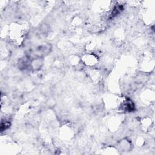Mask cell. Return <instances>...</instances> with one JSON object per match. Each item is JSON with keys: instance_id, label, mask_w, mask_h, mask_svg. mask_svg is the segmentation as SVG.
<instances>
[{"instance_id": "277c9868", "label": "cell", "mask_w": 155, "mask_h": 155, "mask_svg": "<svg viewBox=\"0 0 155 155\" xmlns=\"http://www.w3.org/2000/svg\"><path fill=\"white\" fill-rule=\"evenodd\" d=\"M120 147L123 150H127L130 149V143L126 139H123L120 143Z\"/></svg>"}, {"instance_id": "6da1fadb", "label": "cell", "mask_w": 155, "mask_h": 155, "mask_svg": "<svg viewBox=\"0 0 155 155\" xmlns=\"http://www.w3.org/2000/svg\"><path fill=\"white\" fill-rule=\"evenodd\" d=\"M83 62L86 65L89 67L95 65L98 62V56L95 53H87L82 57Z\"/></svg>"}, {"instance_id": "3957f363", "label": "cell", "mask_w": 155, "mask_h": 155, "mask_svg": "<svg viewBox=\"0 0 155 155\" xmlns=\"http://www.w3.org/2000/svg\"><path fill=\"white\" fill-rule=\"evenodd\" d=\"M10 125V120L8 118H5L4 119L2 118L1 119V132H3L4 130H6L8 129Z\"/></svg>"}, {"instance_id": "7a4b0ae2", "label": "cell", "mask_w": 155, "mask_h": 155, "mask_svg": "<svg viewBox=\"0 0 155 155\" xmlns=\"http://www.w3.org/2000/svg\"><path fill=\"white\" fill-rule=\"evenodd\" d=\"M141 126H142V129L144 130L147 131L149 129H150V127L152 125V120L149 118H145L142 121H141Z\"/></svg>"}]
</instances>
